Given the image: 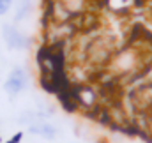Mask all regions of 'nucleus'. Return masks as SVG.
<instances>
[{
  "label": "nucleus",
  "instance_id": "423d86ee",
  "mask_svg": "<svg viewBox=\"0 0 152 143\" xmlns=\"http://www.w3.org/2000/svg\"><path fill=\"white\" fill-rule=\"evenodd\" d=\"M32 11V0H20L18 7H16V14H14V23L23 21Z\"/></svg>",
  "mask_w": 152,
  "mask_h": 143
},
{
  "label": "nucleus",
  "instance_id": "6e6552de",
  "mask_svg": "<svg viewBox=\"0 0 152 143\" xmlns=\"http://www.w3.org/2000/svg\"><path fill=\"white\" fill-rule=\"evenodd\" d=\"M12 0H0V16H5L12 9Z\"/></svg>",
  "mask_w": 152,
  "mask_h": 143
},
{
  "label": "nucleus",
  "instance_id": "7ed1b4c3",
  "mask_svg": "<svg viewBox=\"0 0 152 143\" xmlns=\"http://www.w3.org/2000/svg\"><path fill=\"white\" fill-rule=\"evenodd\" d=\"M112 62H113V67H117V71L120 72V74L129 72L133 67H134V64H136V62H134V55H133L131 50H124V51H120Z\"/></svg>",
  "mask_w": 152,
  "mask_h": 143
},
{
  "label": "nucleus",
  "instance_id": "39448f33",
  "mask_svg": "<svg viewBox=\"0 0 152 143\" xmlns=\"http://www.w3.org/2000/svg\"><path fill=\"white\" fill-rule=\"evenodd\" d=\"M75 97H76V101H78V104H81V106H85V108H92L96 104V101H97V94L90 87H80L76 90Z\"/></svg>",
  "mask_w": 152,
  "mask_h": 143
},
{
  "label": "nucleus",
  "instance_id": "f257e3e1",
  "mask_svg": "<svg viewBox=\"0 0 152 143\" xmlns=\"http://www.w3.org/2000/svg\"><path fill=\"white\" fill-rule=\"evenodd\" d=\"M2 37H4V42H5V46H7L9 50L23 51V50H27L28 44H30V39L25 36L16 25H12V23L4 25V28H2Z\"/></svg>",
  "mask_w": 152,
  "mask_h": 143
},
{
  "label": "nucleus",
  "instance_id": "f03ea898",
  "mask_svg": "<svg viewBox=\"0 0 152 143\" xmlns=\"http://www.w3.org/2000/svg\"><path fill=\"white\" fill-rule=\"evenodd\" d=\"M28 85V74L23 67H14L12 71L9 72L5 83H4V90L9 97H16L20 96Z\"/></svg>",
  "mask_w": 152,
  "mask_h": 143
},
{
  "label": "nucleus",
  "instance_id": "0eeeda50",
  "mask_svg": "<svg viewBox=\"0 0 152 143\" xmlns=\"http://www.w3.org/2000/svg\"><path fill=\"white\" fill-rule=\"evenodd\" d=\"M69 14H78L83 11V0H64L62 4Z\"/></svg>",
  "mask_w": 152,
  "mask_h": 143
},
{
  "label": "nucleus",
  "instance_id": "20e7f679",
  "mask_svg": "<svg viewBox=\"0 0 152 143\" xmlns=\"http://www.w3.org/2000/svg\"><path fill=\"white\" fill-rule=\"evenodd\" d=\"M28 131H30L32 134H37V136H41V138H44V140H55V136L58 134V129H57L53 124L46 122V120L30 125Z\"/></svg>",
  "mask_w": 152,
  "mask_h": 143
}]
</instances>
